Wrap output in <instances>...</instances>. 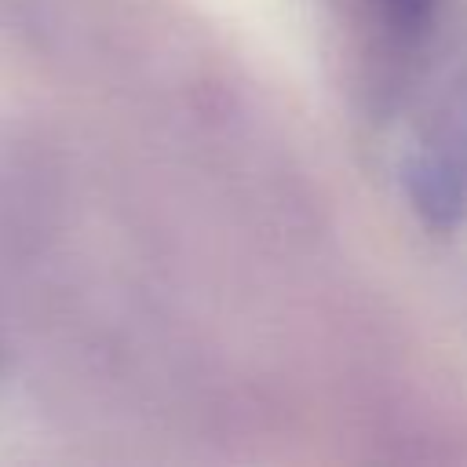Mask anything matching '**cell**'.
I'll list each match as a JSON object with an SVG mask.
<instances>
[{
    "instance_id": "7a4b0ae2",
    "label": "cell",
    "mask_w": 467,
    "mask_h": 467,
    "mask_svg": "<svg viewBox=\"0 0 467 467\" xmlns=\"http://www.w3.org/2000/svg\"><path fill=\"white\" fill-rule=\"evenodd\" d=\"M387 15V22L401 33H420L427 29V22L434 18V7L438 0H376Z\"/></svg>"
},
{
    "instance_id": "6da1fadb",
    "label": "cell",
    "mask_w": 467,
    "mask_h": 467,
    "mask_svg": "<svg viewBox=\"0 0 467 467\" xmlns=\"http://www.w3.org/2000/svg\"><path fill=\"white\" fill-rule=\"evenodd\" d=\"M409 190H412V201L423 215H431V223L438 226H449L460 212V186L449 171H441L431 157H420L409 164V175H405Z\"/></svg>"
}]
</instances>
